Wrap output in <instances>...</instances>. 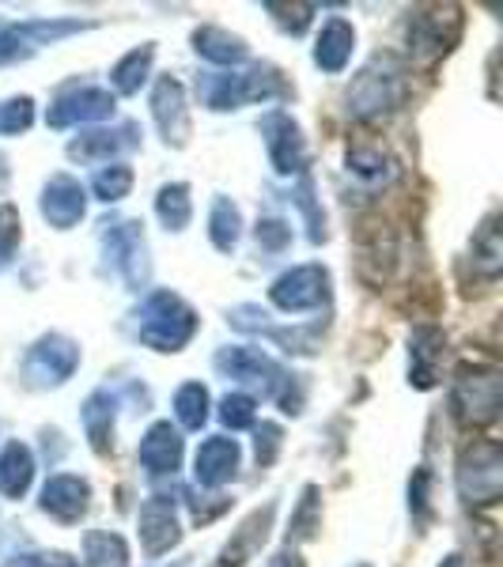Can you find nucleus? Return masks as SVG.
<instances>
[{
  "label": "nucleus",
  "mask_w": 503,
  "mask_h": 567,
  "mask_svg": "<svg viewBox=\"0 0 503 567\" xmlns=\"http://www.w3.org/2000/svg\"><path fill=\"white\" fill-rule=\"evenodd\" d=\"M409 95V69L398 53H374V58L352 76L349 91H345V114L352 122L368 125L382 122L394 110H401Z\"/></svg>",
  "instance_id": "obj_1"
},
{
  "label": "nucleus",
  "mask_w": 503,
  "mask_h": 567,
  "mask_svg": "<svg viewBox=\"0 0 503 567\" xmlns=\"http://www.w3.org/2000/svg\"><path fill=\"white\" fill-rule=\"evenodd\" d=\"M201 318L178 291H148L133 310V337L152 352H182L197 337Z\"/></svg>",
  "instance_id": "obj_2"
},
{
  "label": "nucleus",
  "mask_w": 503,
  "mask_h": 567,
  "mask_svg": "<svg viewBox=\"0 0 503 567\" xmlns=\"http://www.w3.org/2000/svg\"><path fill=\"white\" fill-rule=\"evenodd\" d=\"M197 95L208 110L227 114V110H243L254 103H273V99L288 95V84L273 65H250L243 72H216L205 84H197Z\"/></svg>",
  "instance_id": "obj_3"
},
{
  "label": "nucleus",
  "mask_w": 503,
  "mask_h": 567,
  "mask_svg": "<svg viewBox=\"0 0 503 567\" xmlns=\"http://www.w3.org/2000/svg\"><path fill=\"white\" fill-rule=\"evenodd\" d=\"M503 405V379L489 363H459L451 382V416L462 427H489Z\"/></svg>",
  "instance_id": "obj_4"
},
{
  "label": "nucleus",
  "mask_w": 503,
  "mask_h": 567,
  "mask_svg": "<svg viewBox=\"0 0 503 567\" xmlns=\"http://www.w3.org/2000/svg\"><path fill=\"white\" fill-rule=\"evenodd\" d=\"M454 488L465 507H496L503 492V451L496 439H473L454 465Z\"/></svg>",
  "instance_id": "obj_5"
},
{
  "label": "nucleus",
  "mask_w": 503,
  "mask_h": 567,
  "mask_svg": "<svg viewBox=\"0 0 503 567\" xmlns=\"http://www.w3.org/2000/svg\"><path fill=\"white\" fill-rule=\"evenodd\" d=\"M462 8L459 4H424L413 8L406 20V39L409 53L424 65H432L443 53L454 50V42L462 39Z\"/></svg>",
  "instance_id": "obj_6"
},
{
  "label": "nucleus",
  "mask_w": 503,
  "mask_h": 567,
  "mask_svg": "<svg viewBox=\"0 0 503 567\" xmlns=\"http://www.w3.org/2000/svg\"><path fill=\"white\" fill-rule=\"evenodd\" d=\"M216 371L224 374L227 382H239V386L261 393V398H280L288 386V371L280 368L265 349H254V344H235V349H219L216 352ZM243 390V393H246Z\"/></svg>",
  "instance_id": "obj_7"
},
{
  "label": "nucleus",
  "mask_w": 503,
  "mask_h": 567,
  "mask_svg": "<svg viewBox=\"0 0 503 567\" xmlns=\"http://www.w3.org/2000/svg\"><path fill=\"white\" fill-rule=\"evenodd\" d=\"M103 250L106 261L130 291H144L152 284V258L148 239H144L141 219H117V224H103Z\"/></svg>",
  "instance_id": "obj_8"
},
{
  "label": "nucleus",
  "mask_w": 503,
  "mask_h": 567,
  "mask_svg": "<svg viewBox=\"0 0 503 567\" xmlns=\"http://www.w3.org/2000/svg\"><path fill=\"white\" fill-rule=\"evenodd\" d=\"M80 368V344L65 333H45L23 355V382L31 390H58Z\"/></svg>",
  "instance_id": "obj_9"
},
{
  "label": "nucleus",
  "mask_w": 503,
  "mask_h": 567,
  "mask_svg": "<svg viewBox=\"0 0 503 567\" xmlns=\"http://www.w3.org/2000/svg\"><path fill=\"white\" fill-rule=\"evenodd\" d=\"M329 269L318 261L307 265H291L288 272H280L277 280L269 284V303L285 315H307V310H322L333 296L329 288Z\"/></svg>",
  "instance_id": "obj_10"
},
{
  "label": "nucleus",
  "mask_w": 503,
  "mask_h": 567,
  "mask_svg": "<svg viewBox=\"0 0 503 567\" xmlns=\"http://www.w3.org/2000/svg\"><path fill=\"white\" fill-rule=\"evenodd\" d=\"M261 141L265 152H269V167L277 175H307V163H310V148H307V136L299 130V122L285 110H269L261 117Z\"/></svg>",
  "instance_id": "obj_11"
},
{
  "label": "nucleus",
  "mask_w": 503,
  "mask_h": 567,
  "mask_svg": "<svg viewBox=\"0 0 503 567\" xmlns=\"http://www.w3.org/2000/svg\"><path fill=\"white\" fill-rule=\"evenodd\" d=\"M91 31L84 20H23V23H0V65L12 61H27L31 53H39L42 45H53L69 34Z\"/></svg>",
  "instance_id": "obj_12"
},
{
  "label": "nucleus",
  "mask_w": 503,
  "mask_h": 567,
  "mask_svg": "<svg viewBox=\"0 0 503 567\" xmlns=\"http://www.w3.org/2000/svg\"><path fill=\"white\" fill-rule=\"evenodd\" d=\"M114 106L117 99L110 95L106 87H69L61 91L58 99L45 110V125L50 130H72V125H95V122H106L114 117Z\"/></svg>",
  "instance_id": "obj_13"
},
{
  "label": "nucleus",
  "mask_w": 503,
  "mask_h": 567,
  "mask_svg": "<svg viewBox=\"0 0 503 567\" xmlns=\"http://www.w3.org/2000/svg\"><path fill=\"white\" fill-rule=\"evenodd\" d=\"M398 258H401V246H398V235L390 231V224H371L360 227V239H356V269L360 277L371 284V288H382L398 269Z\"/></svg>",
  "instance_id": "obj_14"
},
{
  "label": "nucleus",
  "mask_w": 503,
  "mask_h": 567,
  "mask_svg": "<svg viewBox=\"0 0 503 567\" xmlns=\"http://www.w3.org/2000/svg\"><path fill=\"white\" fill-rule=\"evenodd\" d=\"M152 117H155V130H160L167 148H186L194 125H189V103H186V87H182V80H175V76L155 80Z\"/></svg>",
  "instance_id": "obj_15"
},
{
  "label": "nucleus",
  "mask_w": 503,
  "mask_h": 567,
  "mask_svg": "<svg viewBox=\"0 0 503 567\" xmlns=\"http://www.w3.org/2000/svg\"><path fill=\"white\" fill-rule=\"evenodd\" d=\"M136 534H141L144 556H167L171 548H178L182 542V523H178V507L171 496H148L136 511Z\"/></svg>",
  "instance_id": "obj_16"
},
{
  "label": "nucleus",
  "mask_w": 503,
  "mask_h": 567,
  "mask_svg": "<svg viewBox=\"0 0 503 567\" xmlns=\"http://www.w3.org/2000/svg\"><path fill=\"white\" fill-rule=\"evenodd\" d=\"M182 458H186V443H182V432L171 420H155L148 432L141 435V446H136V462L148 477H175L182 470Z\"/></svg>",
  "instance_id": "obj_17"
},
{
  "label": "nucleus",
  "mask_w": 503,
  "mask_h": 567,
  "mask_svg": "<svg viewBox=\"0 0 503 567\" xmlns=\"http://www.w3.org/2000/svg\"><path fill=\"white\" fill-rule=\"evenodd\" d=\"M39 213L53 231H72L88 213V189L80 186V178L72 175H53L42 186Z\"/></svg>",
  "instance_id": "obj_18"
},
{
  "label": "nucleus",
  "mask_w": 503,
  "mask_h": 567,
  "mask_svg": "<svg viewBox=\"0 0 503 567\" xmlns=\"http://www.w3.org/2000/svg\"><path fill=\"white\" fill-rule=\"evenodd\" d=\"M39 507L53 523L76 526L91 507V484L84 477H76V473H53V477L42 484Z\"/></svg>",
  "instance_id": "obj_19"
},
{
  "label": "nucleus",
  "mask_w": 503,
  "mask_h": 567,
  "mask_svg": "<svg viewBox=\"0 0 503 567\" xmlns=\"http://www.w3.org/2000/svg\"><path fill=\"white\" fill-rule=\"evenodd\" d=\"M133 148H141V130L133 122H125L117 130H84L80 136H72L65 152L76 163H99V167H106V163H117V155Z\"/></svg>",
  "instance_id": "obj_20"
},
{
  "label": "nucleus",
  "mask_w": 503,
  "mask_h": 567,
  "mask_svg": "<svg viewBox=\"0 0 503 567\" xmlns=\"http://www.w3.org/2000/svg\"><path fill=\"white\" fill-rule=\"evenodd\" d=\"M239 465H243L239 439L208 435L194 454V481L201 488H224V484L239 477Z\"/></svg>",
  "instance_id": "obj_21"
},
{
  "label": "nucleus",
  "mask_w": 503,
  "mask_h": 567,
  "mask_svg": "<svg viewBox=\"0 0 503 567\" xmlns=\"http://www.w3.org/2000/svg\"><path fill=\"white\" fill-rule=\"evenodd\" d=\"M446 337L435 326H417L409 333V386L432 390L439 382V363H443Z\"/></svg>",
  "instance_id": "obj_22"
},
{
  "label": "nucleus",
  "mask_w": 503,
  "mask_h": 567,
  "mask_svg": "<svg viewBox=\"0 0 503 567\" xmlns=\"http://www.w3.org/2000/svg\"><path fill=\"white\" fill-rule=\"evenodd\" d=\"M273 515H277V503L273 499L265 503V507L250 511V515L243 518V526L232 534V542L224 545V553H219V567H243L246 560H254L273 529Z\"/></svg>",
  "instance_id": "obj_23"
},
{
  "label": "nucleus",
  "mask_w": 503,
  "mask_h": 567,
  "mask_svg": "<svg viewBox=\"0 0 503 567\" xmlns=\"http://www.w3.org/2000/svg\"><path fill=\"white\" fill-rule=\"evenodd\" d=\"M345 171H349L356 182H363L368 189H387L390 182L401 175L398 159L387 148H379V144H356V148H349Z\"/></svg>",
  "instance_id": "obj_24"
},
{
  "label": "nucleus",
  "mask_w": 503,
  "mask_h": 567,
  "mask_svg": "<svg viewBox=\"0 0 503 567\" xmlns=\"http://www.w3.org/2000/svg\"><path fill=\"white\" fill-rule=\"evenodd\" d=\"M352 50H356V27L349 20H341V16H333V20L322 23V31L315 39V65L337 76V72L349 69Z\"/></svg>",
  "instance_id": "obj_25"
},
{
  "label": "nucleus",
  "mask_w": 503,
  "mask_h": 567,
  "mask_svg": "<svg viewBox=\"0 0 503 567\" xmlns=\"http://www.w3.org/2000/svg\"><path fill=\"white\" fill-rule=\"evenodd\" d=\"M114 420H117V401L110 390H95L88 393L84 409H80V424H84V435L95 454H110L114 451Z\"/></svg>",
  "instance_id": "obj_26"
},
{
  "label": "nucleus",
  "mask_w": 503,
  "mask_h": 567,
  "mask_svg": "<svg viewBox=\"0 0 503 567\" xmlns=\"http://www.w3.org/2000/svg\"><path fill=\"white\" fill-rule=\"evenodd\" d=\"M503 216L500 213H489L481 219V227L473 231V243H470V265L481 280H496L503 272V231H500Z\"/></svg>",
  "instance_id": "obj_27"
},
{
  "label": "nucleus",
  "mask_w": 503,
  "mask_h": 567,
  "mask_svg": "<svg viewBox=\"0 0 503 567\" xmlns=\"http://www.w3.org/2000/svg\"><path fill=\"white\" fill-rule=\"evenodd\" d=\"M194 53L197 58H205L208 65H243L246 58H250V45H246L243 34H232L224 31V27H197L194 31Z\"/></svg>",
  "instance_id": "obj_28"
},
{
  "label": "nucleus",
  "mask_w": 503,
  "mask_h": 567,
  "mask_svg": "<svg viewBox=\"0 0 503 567\" xmlns=\"http://www.w3.org/2000/svg\"><path fill=\"white\" fill-rule=\"evenodd\" d=\"M34 484V454L27 443H8L0 451V496L4 499H23Z\"/></svg>",
  "instance_id": "obj_29"
},
{
  "label": "nucleus",
  "mask_w": 503,
  "mask_h": 567,
  "mask_svg": "<svg viewBox=\"0 0 503 567\" xmlns=\"http://www.w3.org/2000/svg\"><path fill=\"white\" fill-rule=\"evenodd\" d=\"M152 65H155V42H144L125 53V58H117L114 69H110V87H114L110 95H136V91L148 84Z\"/></svg>",
  "instance_id": "obj_30"
},
{
  "label": "nucleus",
  "mask_w": 503,
  "mask_h": 567,
  "mask_svg": "<svg viewBox=\"0 0 503 567\" xmlns=\"http://www.w3.org/2000/svg\"><path fill=\"white\" fill-rule=\"evenodd\" d=\"M243 239V213L232 197H213V208H208V243L216 246L219 254H235V246Z\"/></svg>",
  "instance_id": "obj_31"
},
{
  "label": "nucleus",
  "mask_w": 503,
  "mask_h": 567,
  "mask_svg": "<svg viewBox=\"0 0 503 567\" xmlns=\"http://www.w3.org/2000/svg\"><path fill=\"white\" fill-rule=\"evenodd\" d=\"M155 216H160V224L167 227V231H175V235L186 231L189 219H194V197H189L186 182H167V186H160V194H155Z\"/></svg>",
  "instance_id": "obj_32"
},
{
  "label": "nucleus",
  "mask_w": 503,
  "mask_h": 567,
  "mask_svg": "<svg viewBox=\"0 0 503 567\" xmlns=\"http://www.w3.org/2000/svg\"><path fill=\"white\" fill-rule=\"evenodd\" d=\"M84 567H130V545L114 529H88Z\"/></svg>",
  "instance_id": "obj_33"
},
{
  "label": "nucleus",
  "mask_w": 503,
  "mask_h": 567,
  "mask_svg": "<svg viewBox=\"0 0 503 567\" xmlns=\"http://www.w3.org/2000/svg\"><path fill=\"white\" fill-rule=\"evenodd\" d=\"M175 416L186 432H201L208 424V409H213V398H208V386L205 382H182L175 390Z\"/></svg>",
  "instance_id": "obj_34"
},
{
  "label": "nucleus",
  "mask_w": 503,
  "mask_h": 567,
  "mask_svg": "<svg viewBox=\"0 0 503 567\" xmlns=\"http://www.w3.org/2000/svg\"><path fill=\"white\" fill-rule=\"evenodd\" d=\"M318 526H322V499H318L315 484H307L304 496L296 503V515H291V523H288V548H296L299 542H310V537L318 534Z\"/></svg>",
  "instance_id": "obj_35"
},
{
  "label": "nucleus",
  "mask_w": 503,
  "mask_h": 567,
  "mask_svg": "<svg viewBox=\"0 0 503 567\" xmlns=\"http://www.w3.org/2000/svg\"><path fill=\"white\" fill-rule=\"evenodd\" d=\"M133 189V167L130 163H106V167L95 171V178H91V194H95L103 205H117V200H125Z\"/></svg>",
  "instance_id": "obj_36"
},
{
  "label": "nucleus",
  "mask_w": 503,
  "mask_h": 567,
  "mask_svg": "<svg viewBox=\"0 0 503 567\" xmlns=\"http://www.w3.org/2000/svg\"><path fill=\"white\" fill-rule=\"evenodd\" d=\"M219 424L232 427V432H246V427H254V420H258V401L250 398V393L235 390L227 393L224 401H219Z\"/></svg>",
  "instance_id": "obj_37"
},
{
  "label": "nucleus",
  "mask_w": 503,
  "mask_h": 567,
  "mask_svg": "<svg viewBox=\"0 0 503 567\" xmlns=\"http://www.w3.org/2000/svg\"><path fill=\"white\" fill-rule=\"evenodd\" d=\"M23 243V219H20V208L12 200H0V272L16 261V250Z\"/></svg>",
  "instance_id": "obj_38"
},
{
  "label": "nucleus",
  "mask_w": 503,
  "mask_h": 567,
  "mask_svg": "<svg viewBox=\"0 0 503 567\" xmlns=\"http://www.w3.org/2000/svg\"><path fill=\"white\" fill-rule=\"evenodd\" d=\"M34 125V99L16 95L0 103V136H20Z\"/></svg>",
  "instance_id": "obj_39"
},
{
  "label": "nucleus",
  "mask_w": 503,
  "mask_h": 567,
  "mask_svg": "<svg viewBox=\"0 0 503 567\" xmlns=\"http://www.w3.org/2000/svg\"><path fill=\"white\" fill-rule=\"evenodd\" d=\"M265 12H273V20H277L280 31H288V34H304L310 20H315V12H318V4H280V0H269L265 4Z\"/></svg>",
  "instance_id": "obj_40"
},
{
  "label": "nucleus",
  "mask_w": 503,
  "mask_h": 567,
  "mask_svg": "<svg viewBox=\"0 0 503 567\" xmlns=\"http://www.w3.org/2000/svg\"><path fill=\"white\" fill-rule=\"evenodd\" d=\"M254 243H258V250H265V254H285L291 246V227L277 216L258 219V227H254Z\"/></svg>",
  "instance_id": "obj_41"
},
{
  "label": "nucleus",
  "mask_w": 503,
  "mask_h": 567,
  "mask_svg": "<svg viewBox=\"0 0 503 567\" xmlns=\"http://www.w3.org/2000/svg\"><path fill=\"white\" fill-rule=\"evenodd\" d=\"M310 197H315V186H310V178L304 175V182H299V189H296V205L304 208V216H307L310 243H326V216L318 213V205Z\"/></svg>",
  "instance_id": "obj_42"
},
{
  "label": "nucleus",
  "mask_w": 503,
  "mask_h": 567,
  "mask_svg": "<svg viewBox=\"0 0 503 567\" xmlns=\"http://www.w3.org/2000/svg\"><path fill=\"white\" fill-rule=\"evenodd\" d=\"M280 446H285V432H280V424H261L258 439H254V458H258L261 470H269V465L277 462Z\"/></svg>",
  "instance_id": "obj_43"
},
{
  "label": "nucleus",
  "mask_w": 503,
  "mask_h": 567,
  "mask_svg": "<svg viewBox=\"0 0 503 567\" xmlns=\"http://www.w3.org/2000/svg\"><path fill=\"white\" fill-rule=\"evenodd\" d=\"M4 567H80L69 553L58 548H34V553H16Z\"/></svg>",
  "instance_id": "obj_44"
},
{
  "label": "nucleus",
  "mask_w": 503,
  "mask_h": 567,
  "mask_svg": "<svg viewBox=\"0 0 503 567\" xmlns=\"http://www.w3.org/2000/svg\"><path fill=\"white\" fill-rule=\"evenodd\" d=\"M428 488H432V477H428V470L420 465V470L413 473V481H409V511L424 523L428 511H432V499H428Z\"/></svg>",
  "instance_id": "obj_45"
},
{
  "label": "nucleus",
  "mask_w": 503,
  "mask_h": 567,
  "mask_svg": "<svg viewBox=\"0 0 503 567\" xmlns=\"http://www.w3.org/2000/svg\"><path fill=\"white\" fill-rule=\"evenodd\" d=\"M265 567H307V564H304V556H299L296 548H280L277 556H269V560H265Z\"/></svg>",
  "instance_id": "obj_46"
},
{
  "label": "nucleus",
  "mask_w": 503,
  "mask_h": 567,
  "mask_svg": "<svg viewBox=\"0 0 503 567\" xmlns=\"http://www.w3.org/2000/svg\"><path fill=\"white\" fill-rule=\"evenodd\" d=\"M8 182H12V167H8V155L0 152V194L8 189Z\"/></svg>",
  "instance_id": "obj_47"
},
{
  "label": "nucleus",
  "mask_w": 503,
  "mask_h": 567,
  "mask_svg": "<svg viewBox=\"0 0 503 567\" xmlns=\"http://www.w3.org/2000/svg\"><path fill=\"white\" fill-rule=\"evenodd\" d=\"M439 567H465V560H462L459 553H446V556H443V564H439Z\"/></svg>",
  "instance_id": "obj_48"
},
{
  "label": "nucleus",
  "mask_w": 503,
  "mask_h": 567,
  "mask_svg": "<svg viewBox=\"0 0 503 567\" xmlns=\"http://www.w3.org/2000/svg\"><path fill=\"white\" fill-rule=\"evenodd\" d=\"M175 567H186V560H178V564H175Z\"/></svg>",
  "instance_id": "obj_49"
},
{
  "label": "nucleus",
  "mask_w": 503,
  "mask_h": 567,
  "mask_svg": "<svg viewBox=\"0 0 503 567\" xmlns=\"http://www.w3.org/2000/svg\"><path fill=\"white\" fill-rule=\"evenodd\" d=\"M356 567H368V564H356Z\"/></svg>",
  "instance_id": "obj_50"
}]
</instances>
